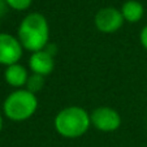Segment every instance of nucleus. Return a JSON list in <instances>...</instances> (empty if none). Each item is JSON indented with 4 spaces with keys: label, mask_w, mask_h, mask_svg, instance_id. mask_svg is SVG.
Here are the masks:
<instances>
[{
    "label": "nucleus",
    "mask_w": 147,
    "mask_h": 147,
    "mask_svg": "<svg viewBox=\"0 0 147 147\" xmlns=\"http://www.w3.org/2000/svg\"><path fill=\"white\" fill-rule=\"evenodd\" d=\"M17 38L24 50L29 52L45 50L50 43V24L39 12L26 14L17 29Z\"/></svg>",
    "instance_id": "nucleus-1"
},
{
    "label": "nucleus",
    "mask_w": 147,
    "mask_h": 147,
    "mask_svg": "<svg viewBox=\"0 0 147 147\" xmlns=\"http://www.w3.org/2000/svg\"><path fill=\"white\" fill-rule=\"evenodd\" d=\"M53 126L56 133L63 138H81L87 133L91 126L90 113L80 106L65 107L56 113Z\"/></svg>",
    "instance_id": "nucleus-2"
},
{
    "label": "nucleus",
    "mask_w": 147,
    "mask_h": 147,
    "mask_svg": "<svg viewBox=\"0 0 147 147\" xmlns=\"http://www.w3.org/2000/svg\"><path fill=\"white\" fill-rule=\"evenodd\" d=\"M39 102L36 94L26 89L12 91L3 102V115L14 122L26 121L35 115Z\"/></svg>",
    "instance_id": "nucleus-3"
},
{
    "label": "nucleus",
    "mask_w": 147,
    "mask_h": 147,
    "mask_svg": "<svg viewBox=\"0 0 147 147\" xmlns=\"http://www.w3.org/2000/svg\"><path fill=\"white\" fill-rule=\"evenodd\" d=\"M124 17L121 11L115 7L100 8L94 16V25L98 31L103 34H113L119 31L124 25Z\"/></svg>",
    "instance_id": "nucleus-4"
},
{
    "label": "nucleus",
    "mask_w": 147,
    "mask_h": 147,
    "mask_svg": "<svg viewBox=\"0 0 147 147\" xmlns=\"http://www.w3.org/2000/svg\"><path fill=\"white\" fill-rule=\"evenodd\" d=\"M91 126L103 133H111L121 126V116L111 107H98L90 113Z\"/></svg>",
    "instance_id": "nucleus-5"
},
{
    "label": "nucleus",
    "mask_w": 147,
    "mask_h": 147,
    "mask_svg": "<svg viewBox=\"0 0 147 147\" xmlns=\"http://www.w3.org/2000/svg\"><path fill=\"white\" fill-rule=\"evenodd\" d=\"M24 47L18 38L8 33H0V65L9 67L20 63Z\"/></svg>",
    "instance_id": "nucleus-6"
},
{
    "label": "nucleus",
    "mask_w": 147,
    "mask_h": 147,
    "mask_svg": "<svg viewBox=\"0 0 147 147\" xmlns=\"http://www.w3.org/2000/svg\"><path fill=\"white\" fill-rule=\"evenodd\" d=\"M29 68L31 73L47 77L55 69V56L51 55L46 50L33 52L29 59Z\"/></svg>",
    "instance_id": "nucleus-7"
},
{
    "label": "nucleus",
    "mask_w": 147,
    "mask_h": 147,
    "mask_svg": "<svg viewBox=\"0 0 147 147\" xmlns=\"http://www.w3.org/2000/svg\"><path fill=\"white\" fill-rule=\"evenodd\" d=\"M29 76H30L29 70L24 65L20 64V63L5 67V70H4V80H5V82L11 87H14L16 90L25 89Z\"/></svg>",
    "instance_id": "nucleus-8"
},
{
    "label": "nucleus",
    "mask_w": 147,
    "mask_h": 147,
    "mask_svg": "<svg viewBox=\"0 0 147 147\" xmlns=\"http://www.w3.org/2000/svg\"><path fill=\"white\" fill-rule=\"evenodd\" d=\"M124 21L128 24L139 22L144 16V7L139 0H126L120 8Z\"/></svg>",
    "instance_id": "nucleus-9"
},
{
    "label": "nucleus",
    "mask_w": 147,
    "mask_h": 147,
    "mask_svg": "<svg viewBox=\"0 0 147 147\" xmlns=\"http://www.w3.org/2000/svg\"><path fill=\"white\" fill-rule=\"evenodd\" d=\"M45 78L46 77H43V76H40V74L31 73L28 78L25 89L31 91L33 94H38V92L43 89V86H45Z\"/></svg>",
    "instance_id": "nucleus-10"
},
{
    "label": "nucleus",
    "mask_w": 147,
    "mask_h": 147,
    "mask_svg": "<svg viewBox=\"0 0 147 147\" xmlns=\"http://www.w3.org/2000/svg\"><path fill=\"white\" fill-rule=\"evenodd\" d=\"M8 8L13 9L17 12H22V11H28L33 4V0H5Z\"/></svg>",
    "instance_id": "nucleus-11"
},
{
    "label": "nucleus",
    "mask_w": 147,
    "mask_h": 147,
    "mask_svg": "<svg viewBox=\"0 0 147 147\" xmlns=\"http://www.w3.org/2000/svg\"><path fill=\"white\" fill-rule=\"evenodd\" d=\"M139 42H141L142 47L147 51V25H144L139 33Z\"/></svg>",
    "instance_id": "nucleus-12"
},
{
    "label": "nucleus",
    "mask_w": 147,
    "mask_h": 147,
    "mask_svg": "<svg viewBox=\"0 0 147 147\" xmlns=\"http://www.w3.org/2000/svg\"><path fill=\"white\" fill-rule=\"evenodd\" d=\"M8 5H7L5 0H0V17H3L4 14L7 13V11H8Z\"/></svg>",
    "instance_id": "nucleus-13"
},
{
    "label": "nucleus",
    "mask_w": 147,
    "mask_h": 147,
    "mask_svg": "<svg viewBox=\"0 0 147 147\" xmlns=\"http://www.w3.org/2000/svg\"><path fill=\"white\" fill-rule=\"evenodd\" d=\"M3 112H0V133H1V130H3Z\"/></svg>",
    "instance_id": "nucleus-14"
},
{
    "label": "nucleus",
    "mask_w": 147,
    "mask_h": 147,
    "mask_svg": "<svg viewBox=\"0 0 147 147\" xmlns=\"http://www.w3.org/2000/svg\"><path fill=\"white\" fill-rule=\"evenodd\" d=\"M146 128H147V124H146Z\"/></svg>",
    "instance_id": "nucleus-15"
}]
</instances>
